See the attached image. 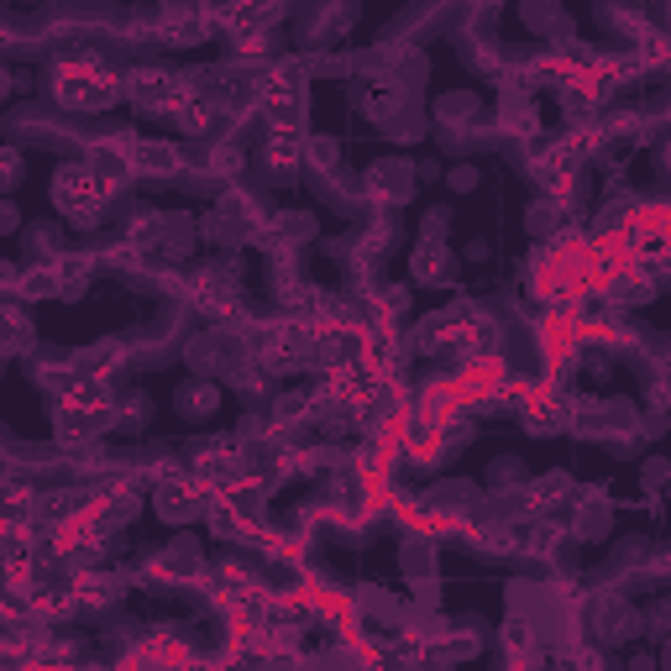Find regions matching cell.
Instances as JSON below:
<instances>
[{"mask_svg": "<svg viewBox=\"0 0 671 671\" xmlns=\"http://www.w3.org/2000/svg\"><path fill=\"white\" fill-rule=\"evenodd\" d=\"M473 184H477V168H473V163L452 168V189H473Z\"/></svg>", "mask_w": 671, "mask_h": 671, "instance_id": "obj_8", "label": "cell"}, {"mask_svg": "<svg viewBox=\"0 0 671 671\" xmlns=\"http://www.w3.org/2000/svg\"><path fill=\"white\" fill-rule=\"evenodd\" d=\"M216 410V383L210 378H189L184 389H178V415L195 420V415H210Z\"/></svg>", "mask_w": 671, "mask_h": 671, "instance_id": "obj_3", "label": "cell"}, {"mask_svg": "<svg viewBox=\"0 0 671 671\" xmlns=\"http://www.w3.org/2000/svg\"><path fill=\"white\" fill-rule=\"evenodd\" d=\"M53 95H59L69 111H105V105L121 95V84L111 80L95 59H84V63H63L59 80H53Z\"/></svg>", "mask_w": 671, "mask_h": 671, "instance_id": "obj_2", "label": "cell"}, {"mask_svg": "<svg viewBox=\"0 0 671 671\" xmlns=\"http://www.w3.org/2000/svg\"><path fill=\"white\" fill-rule=\"evenodd\" d=\"M477 116V100L467 95V90H462V95H446L441 100V121H446V126H452V121H473Z\"/></svg>", "mask_w": 671, "mask_h": 671, "instance_id": "obj_6", "label": "cell"}, {"mask_svg": "<svg viewBox=\"0 0 671 671\" xmlns=\"http://www.w3.org/2000/svg\"><path fill=\"white\" fill-rule=\"evenodd\" d=\"M17 184H21V153L0 147V195H11Z\"/></svg>", "mask_w": 671, "mask_h": 671, "instance_id": "obj_7", "label": "cell"}, {"mask_svg": "<svg viewBox=\"0 0 671 671\" xmlns=\"http://www.w3.org/2000/svg\"><path fill=\"white\" fill-rule=\"evenodd\" d=\"M27 252L42 262H59V231L53 226H27Z\"/></svg>", "mask_w": 671, "mask_h": 671, "instance_id": "obj_5", "label": "cell"}, {"mask_svg": "<svg viewBox=\"0 0 671 671\" xmlns=\"http://www.w3.org/2000/svg\"><path fill=\"white\" fill-rule=\"evenodd\" d=\"M446 247L441 241H415V257H410V268H415L420 283H441V273H446Z\"/></svg>", "mask_w": 671, "mask_h": 671, "instance_id": "obj_4", "label": "cell"}, {"mask_svg": "<svg viewBox=\"0 0 671 671\" xmlns=\"http://www.w3.org/2000/svg\"><path fill=\"white\" fill-rule=\"evenodd\" d=\"M17 226H21L17 205H11V199H0V231H17Z\"/></svg>", "mask_w": 671, "mask_h": 671, "instance_id": "obj_9", "label": "cell"}, {"mask_svg": "<svg viewBox=\"0 0 671 671\" xmlns=\"http://www.w3.org/2000/svg\"><path fill=\"white\" fill-rule=\"evenodd\" d=\"M105 199H111V178L100 174V168H90V163H63L59 174H53V205L74 226H95Z\"/></svg>", "mask_w": 671, "mask_h": 671, "instance_id": "obj_1", "label": "cell"}]
</instances>
